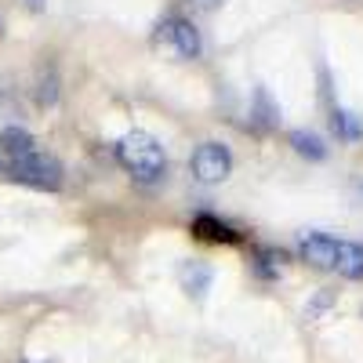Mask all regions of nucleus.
<instances>
[{
  "label": "nucleus",
  "mask_w": 363,
  "mask_h": 363,
  "mask_svg": "<svg viewBox=\"0 0 363 363\" xmlns=\"http://www.w3.org/2000/svg\"><path fill=\"white\" fill-rule=\"evenodd\" d=\"M330 124H335L338 138H345V142H356V138L363 135L359 116H356V113H349V109H335V113H330Z\"/></svg>",
  "instance_id": "obj_11"
},
{
  "label": "nucleus",
  "mask_w": 363,
  "mask_h": 363,
  "mask_svg": "<svg viewBox=\"0 0 363 363\" xmlns=\"http://www.w3.org/2000/svg\"><path fill=\"white\" fill-rule=\"evenodd\" d=\"M26 4L33 8V11H40V8H44V0H26Z\"/></svg>",
  "instance_id": "obj_14"
},
{
  "label": "nucleus",
  "mask_w": 363,
  "mask_h": 363,
  "mask_svg": "<svg viewBox=\"0 0 363 363\" xmlns=\"http://www.w3.org/2000/svg\"><path fill=\"white\" fill-rule=\"evenodd\" d=\"M291 145H294V153H298V157H309V160H323V157H327L323 138L313 135V131H306V128L291 131Z\"/></svg>",
  "instance_id": "obj_10"
},
{
  "label": "nucleus",
  "mask_w": 363,
  "mask_h": 363,
  "mask_svg": "<svg viewBox=\"0 0 363 363\" xmlns=\"http://www.w3.org/2000/svg\"><path fill=\"white\" fill-rule=\"evenodd\" d=\"M157 40L167 44L178 58H196L203 51V40H200V29L189 22V18H182V15H167L157 22Z\"/></svg>",
  "instance_id": "obj_3"
},
{
  "label": "nucleus",
  "mask_w": 363,
  "mask_h": 363,
  "mask_svg": "<svg viewBox=\"0 0 363 363\" xmlns=\"http://www.w3.org/2000/svg\"><path fill=\"white\" fill-rule=\"evenodd\" d=\"M15 182L29 189H44V193H55L62 186V164L48 153H29L22 160H11V171H8Z\"/></svg>",
  "instance_id": "obj_2"
},
{
  "label": "nucleus",
  "mask_w": 363,
  "mask_h": 363,
  "mask_svg": "<svg viewBox=\"0 0 363 363\" xmlns=\"http://www.w3.org/2000/svg\"><path fill=\"white\" fill-rule=\"evenodd\" d=\"M338 236H327V233H301L298 240V255L306 258L313 269H323V272H335L338 269Z\"/></svg>",
  "instance_id": "obj_5"
},
{
  "label": "nucleus",
  "mask_w": 363,
  "mask_h": 363,
  "mask_svg": "<svg viewBox=\"0 0 363 363\" xmlns=\"http://www.w3.org/2000/svg\"><path fill=\"white\" fill-rule=\"evenodd\" d=\"M335 272H342L345 280H363V244H356V240H342Z\"/></svg>",
  "instance_id": "obj_9"
},
{
  "label": "nucleus",
  "mask_w": 363,
  "mask_h": 363,
  "mask_svg": "<svg viewBox=\"0 0 363 363\" xmlns=\"http://www.w3.org/2000/svg\"><path fill=\"white\" fill-rule=\"evenodd\" d=\"M186 4H189L193 11H218L225 0H186Z\"/></svg>",
  "instance_id": "obj_13"
},
{
  "label": "nucleus",
  "mask_w": 363,
  "mask_h": 363,
  "mask_svg": "<svg viewBox=\"0 0 363 363\" xmlns=\"http://www.w3.org/2000/svg\"><path fill=\"white\" fill-rule=\"evenodd\" d=\"M255 102H258V124L269 128L272 120H277V106H272V99H269V91H265V87L255 91Z\"/></svg>",
  "instance_id": "obj_12"
},
{
  "label": "nucleus",
  "mask_w": 363,
  "mask_h": 363,
  "mask_svg": "<svg viewBox=\"0 0 363 363\" xmlns=\"http://www.w3.org/2000/svg\"><path fill=\"white\" fill-rule=\"evenodd\" d=\"M196 182H203V186H215V182H225L229 171H233V153H229V145L222 142H200L196 145V153L189 160Z\"/></svg>",
  "instance_id": "obj_4"
},
{
  "label": "nucleus",
  "mask_w": 363,
  "mask_h": 363,
  "mask_svg": "<svg viewBox=\"0 0 363 363\" xmlns=\"http://www.w3.org/2000/svg\"><path fill=\"white\" fill-rule=\"evenodd\" d=\"M193 236L207 240V244H240V233L229 222L215 218V215H196L193 218Z\"/></svg>",
  "instance_id": "obj_6"
},
{
  "label": "nucleus",
  "mask_w": 363,
  "mask_h": 363,
  "mask_svg": "<svg viewBox=\"0 0 363 363\" xmlns=\"http://www.w3.org/2000/svg\"><path fill=\"white\" fill-rule=\"evenodd\" d=\"M178 280H182V287L189 291V298L203 301V294L211 291V280H215V272H211V265H207V262H182Z\"/></svg>",
  "instance_id": "obj_7"
},
{
  "label": "nucleus",
  "mask_w": 363,
  "mask_h": 363,
  "mask_svg": "<svg viewBox=\"0 0 363 363\" xmlns=\"http://www.w3.org/2000/svg\"><path fill=\"white\" fill-rule=\"evenodd\" d=\"M116 160L135 182H145V186L167 174V153L149 131H128L116 142Z\"/></svg>",
  "instance_id": "obj_1"
},
{
  "label": "nucleus",
  "mask_w": 363,
  "mask_h": 363,
  "mask_svg": "<svg viewBox=\"0 0 363 363\" xmlns=\"http://www.w3.org/2000/svg\"><path fill=\"white\" fill-rule=\"evenodd\" d=\"M0 149H4L11 160H22L29 153H37V138L29 135L26 128H4L0 131Z\"/></svg>",
  "instance_id": "obj_8"
}]
</instances>
